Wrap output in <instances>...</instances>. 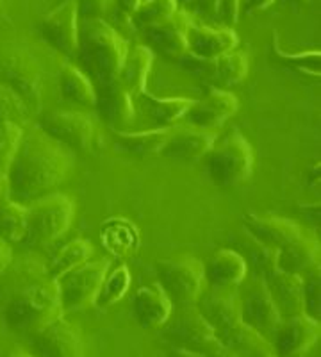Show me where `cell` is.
<instances>
[{
	"instance_id": "34",
	"label": "cell",
	"mask_w": 321,
	"mask_h": 357,
	"mask_svg": "<svg viewBox=\"0 0 321 357\" xmlns=\"http://www.w3.org/2000/svg\"><path fill=\"white\" fill-rule=\"evenodd\" d=\"M27 206L6 200L0 206V238L8 243H20L27 240Z\"/></svg>"
},
{
	"instance_id": "41",
	"label": "cell",
	"mask_w": 321,
	"mask_h": 357,
	"mask_svg": "<svg viewBox=\"0 0 321 357\" xmlns=\"http://www.w3.org/2000/svg\"><path fill=\"white\" fill-rule=\"evenodd\" d=\"M177 61L186 72L193 73L195 77L214 84V59H203V57H196L193 54L186 52Z\"/></svg>"
},
{
	"instance_id": "36",
	"label": "cell",
	"mask_w": 321,
	"mask_h": 357,
	"mask_svg": "<svg viewBox=\"0 0 321 357\" xmlns=\"http://www.w3.org/2000/svg\"><path fill=\"white\" fill-rule=\"evenodd\" d=\"M241 247H243V252H237L244 257L248 266H252L253 270H256L257 277L268 275L269 272H273V270L279 268V264H276L279 250H275V248H269L266 247V245L259 243V241L253 240L250 234L244 236V241L241 243Z\"/></svg>"
},
{
	"instance_id": "31",
	"label": "cell",
	"mask_w": 321,
	"mask_h": 357,
	"mask_svg": "<svg viewBox=\"0 0 321 357\" xmlns=\"http://www.w3.org/2000/svg\"><path fill=\"white\" fill-rule=\"evenodd\" d=\"M59 86L66 100L82 107H95L97 104V88L79 66L65 65L59 73Z\"/></svg>"
},
{
	"instance_id": "46",
	"label": "cell",
	"mask_w": 321,
	"mask_h": 357,
	"mask_svg": "<svg viewBox=\"0 0 321 357\" xmlns=\"http://www.w3.org/2000/svg\"><path fill=\"white\" fill-rule=\"evenodd\" d=\"M218 17L227 25L240 20V0H218Z\"/></svg>"
},
{
	"instance_id": "47",
	"label": "cell",
	"mask_w": 321,
	"mask_h": 357,
	"mask_svg": "<svg viewBox=\"0 0 321 357\" xmlns=\"http://www.w3.org/2000/svg\"><path fill=\"white\" fill-rule=\"evenodd\" d=\"M272 4H275V0H240V17L241 15H253L257 11H265Z\"/></svg>"
},
{
	"instance_id": "16",
	"label": "cell",
	"mask_w": 321,
	"mask_h": 357,
	"mask_svg": "<svg viewBox=\"0 0 321 357\" xmlns=\"http://www.w3.org/2000/svg\"><path fill=\"white\" fill-rule=\"evenodd\" d=\"M95 107L100 113V118L114 130H127L136 120L134 97L129 89L118 81L106 82L97 86V104Z\"/></svg>"
},
{
	"instance_id": "7",
	"label": "cell",
	"mask_w": 321,
	"mask_h": 357,
	"mask_svg": "<svg viewBox=\"0 0 321 357\" xmlns=\"http://www.w3.org/2000/svg\"><path fill=\"white\" fill-rule=\"evenodd\" d=\"M164 336L175 347L191 350L203 357H236L218 340L214 329L203 320L195 305L179 307L173 320H168Z\"/></svg>"
},
{
	"instance_id": "13",
	"label": "cell",
	"mask_w": 321,
	"mask_h": 357,
	"mask_svg": "<svg viewBox=\"0 0 321 357\" xmlns=\"http://www.w3.org/2000/svg\"><path fill=\"white\" fill-rule=\"evenodd\" d=\"M240 309L241 321L257 331L266 340L272 337V334L275 333V329L282 321L279 309H276L275 302H273L272 295L266 288L265 280L260 277H257L250 284L246 295L240 296Z\"/></svg>"
},
{
	"instance_id": "54",
	"label": "cell",
	"mask_w": 321,
	"mask_h": 357,
	"mask_svg": "<svg viewBox=\"0 0 321 357\" xmlns=\"http://www.w3.org/2000/svg\"><path fill=\"white\" fill-rule=\"evenodd\" d=\"M263 357H276V356H275V352H272V354H268V356H263Z\"/></svg>"
},
{
	"instance_id": "12",
	"label": "cell",
	"mask_w": 321,
	"mask_h": 357,
	"mask_svg": "<svg viewBox=\"0 0 321 357\" xmlns=\"http://www.w3.org/2000/svg\"><path fill=\"white\" fill-rule=\"evenodd\" d=\"M320 321L307 314L285 318L279 324L273 337V352L276 357H300L309 352L320 340Z\"/></svg>"
},
{
	"instance_id": "51",
	"label": "cell",
	"mask_w": 321,
	"mask_h": 357,
	"mask_svg": "<svg viewBox=\"0 0 321 357\" xmlns=\"http://www.w3.org/2000/svg\"><path fill=\"white\" fill-rule=\"evenodd\" d=\"M4 357H36V356L25 352V350H11V352L6 354Z\"/></svg>"
},
{
	"instance_id": "24",
	"label": "cell",
	"mask_w": 321,
	"mask_h": 357,
	"mask_svg": "<svg viewBox=\"0 0 321 357\" xmlns=\"http://www.w3.org/2000/svg\"><path fill=\"white\" fill-rule=\"evenodd\" d=\"M132 311L136 321L143 329H159L168 324L173 314V304L163 291V288L154 284L141 286L132 298Z\"/></svg>"
},
{
	"instance_id": "50",
	"label": "cell",
	"mask_w": 321,
	"mask_h": 357,
	"mask_svg": "<svg viewBox=\"0 0 321 357\" xmlns=\"http://www.w3.org/2000/svg\"><path fill=\"white\" fill-rule=\"evenodd\" d=\"M168 357H203V356H200V354L196 352H191V350L180 349V347H173V350L168 354Z\"/></svg>"
},
{
	"instance_id": "40",
	"label": "cell",
	"mask_w": 321,
	"mask_h": 357,
	"mask_svg": "<svg viewBox=\"0 0 321 357\" xmlns=\"http://www.w3.org/2000/svg\"><path fill=\"white\" fill-rule=\"evenodd\" d=\"M304 314L320 321V268L304 277Z\"/></svg>"
},
{
	"instance_id": "32",
	"label": "cell",
	"mask_w": 321,
	"mask_h": 357,
	"mask_svg": "<svg viewBox=\"0 0 321 357\" xmlns=\"http://www.w3.org/2000/svg\"><path fill=\"white\" fill-rule=\"evenodd\" d=\"M91 256H93V245L84 238H75L57 250V254L47 266V275L50 279H57L63 273L74 270L79 264L90 261Z\"/></svg>"
},
{
	"instance_id": "9",
	"label": "cell",
	"mask_w": 321,
	"mask_h": 357,
	"mask_svg": "<svg viewBox=\"0 0 321 357\" xmlns=\"http://www.w3.org/2000/svg\"><path fill=\"white\" fill-rule=\"evenodd\" d=\"M109 259L86 261L74 270L63 273L57 279V289L61 298L63 311H81L95 302L102 280L106 279L109 272Z\"/></svg>"
},
{
	"instance_id": "45",
	"label": "cell",
	"mask_w": 321,
	"mask_h": 357,
	"mask_svg": "<svg viewBox=\"0 0 321 357\" xmlns=\"http://www.w3.org/2000/svg\"><path fill=\"white\" fill-rule=\"evenodd\" d=\"M139 4H141V0H114V18L120 24H129Z\"/></svg>"
},
{
	"instance_id": "43",
	"label": "cell",
	"mask_w": 321,
	"mask_h": 357,
	"mask_svg": "<svg viewBox=\"0 0 321 357\" xmlns=\"http://www.w3.org/2000/svg\"><path fill=\"white\" fill-rule=\"evenodd\" d=\"M107 11V0H77L79 20H102Z\"/></svg>"
},
{
	"instance_id": "15",
	"label": "cell",
	"mask_w": 321,
	"mask_h": 357,
	"mask_svg": "<svg viewBox=\"0 0 321 357\" xmlns=\"http://www.w3.org/2000/svg\"><path fill=\"white\" fill-rule=\"evenodd\" d=\"M77 0H65L41 22V36L54 49L66 56H75L79 45Z\"/></svg>"
},
{
	"instance_id": "39",
	"label": "cell",
	"mask_w": 321,
	"mask_h": 357,
	"mask_svg": "<svg viewBox=\"0 0 321 357\" xmlns=\"http://www.w3.org/2000/svg\"><path fill=\"white\" fill-rule=\"evenodd\" d=\"M25 127L13 122H0V174H6L17 154Z\"/></svg>"
},
{
	"instance_id": "49",
	"label": "cell",
	"mask_w": 321,
	"mask_h": 357,
	"mask_svg": "<svg viewBox=\"0 0 321 357\" xmlns=\"http://www.w3.org/2000/svg\"><path fill=\"white\" fill-rule=\"evenodd\" d=\"M9 200V186H8V177L6 174H0V206Z\"/></svg>"
},
{
	"instance_id": "5",
	"label": "cell",
	"mask_w": 321,
	"mask_h": 357,
	"mask_svg": "<svg viewBox=\"0 0 321 357\" xmlns=\"http://www.w3.org/2000/svg\"><path fill=\"white\" fill-rule=\"evenodd\" d=\"M157 284L163 288L173 307L195 305L205 289L203 263L193 256H177L155 264Z\"/></svg>"
},
{
	"instance_id": "27",
	"label": "cell",
	"mask_w": 321,
	"mask_h": 357,
	"mask_svg": "<svg viewBox=\"0 0 321 357\" xmlns=\"http://www.w3.org/2000/svg\"><path fill=\"white\" fill-rule=\"evenodd\" d=\"M276 264L279 270L304 277L320 268V241L311 234L302 236L298 241L279 250Z\"/></svg>"
},
{
	"instance_id": "10",
	"label": "cell",
	"mask_w": 321,
	"mask_h": 357,
	"mask_svg": "<svg viewBox=\"0 0 321 357\" xmlns=\"http://www.w3.org/2000/svg\"><path fill=\"white\" fill-rule=\"evenodd\" d=\"M38 127L68 151L90 152L97 138L95 120L82 111H47L40 116Z\"/></svg>"
},
{
	"instance_id": "4",
	"label": "cell",
	"mask_w": 321,
	"mask_h": 357,
	"mask_svg": "<svg viewBox=\"0 0 321 357\" xmlns=\"http://www.w3.org/2000/svg\"><path fill=\"white\" fill-rule=\"evenodd\" d=\"M209 177L220 188H237L252 177L253 149L240 130H232L209 152Z\"/></svg>"
},
{
	"instance_id": "35",
	"label": "cell",
	"mask_w": 321,
	"mask_h": 357,
	"mask_svg": "<svg viewBox=\"0 0 321 357\" xmlns=\"http://www.w3.org/2000/svg\"><path fill=\"white\" fill-rule=\"evenodd\" d=\"M130 288V272L125 264H120L113 272H107L106 279L102 280L100 289L95 296L93 305L98 309H106L122 301Z\"/></svg>"
},
{
	"instance_id": "53",
	"label": "cell",
	"mask_w": 321,
	"mask_h": 357,
	"mask_svg": "<svg viewBox=\"0 0 321 357\" xmlns=\"http://www.w3.org/2000/svg\"><path fill=\"white\" fill-rule=\"evenodd\" d=\"M288 2H291V4H304L307 0H288Z\"/></svg>"
},
{
	"instance_id": "11",
	"label": "cell",
	"mask_w": 321,
	"mask_h": 357,
	"mask_svg": "<svg viewBox=\"0 0 321 357\" xmlns=\"http://www.w3.org/2000/svg\"><path fill=\"white\" fill-rule=\"evenodd\" d=\"M240 109V100L228 89L214 88L200 100L193 102V106L184 113V126L196 127L202 130H214L225 126Z\"/></svg>"
},
{
	"instance_id": "52",
	"label": "cell",
	"mask_w": 321,
	"mask_h": 357,
	"mask_svg": "<svg viewBox=\"0 0 321 357\" xmlns=\"http://www.w3.org/2000/svg\"><path fill=\"white\" fill-rule=\"evenodd\" d=\"M4 8H6L4 0H0V18L4 17Z\"/></svg>"
},
{
	"instance_id": "23",
	"label": "cell",
	"mask_w": 321,
	"mask_h": 357,
	"mask_svg": "<svg viewBox=\"0 0 321 357\" xmlns=\"http://www.w3.org/2000/svg\"><path fill=\"white\" fill-rule=\"evenodd\" d=\"M203 273L209 288L237 289L246 279L248 264L234 248H220L212 254L208 264H203Z\"/></svg>"
},
{
	"instance_id": "2",
	"label": "cell",
	"mask_w": 321,
	"mask_h": 357,
	"mask_svg": "<svg viewBox=\"0 0 321 357\" xmlns=\"http://www.w3.org/2000/svg\"><path fill=\"white\" fill-rule=\"evenodd\" d=\"M127 54L129 43L104 18L79 24L77 56L95 88L118 77Z\"/></svg>"
},
{
	"instance_id": "25",
	"label": "cell",
	"mask_w": 321,
	"mask_h": 357,
	"mask_svg": "<svg viewBox=\"0 0 321 357\" xmlns=\"http://www.w3.org/2000/svg\"><path fill=\"white\" fill-rule=\"evenodd\" d=\"M193 98L175 97L159 98L148 93L147 89L134 97L136 111L141 109L145 116L150 120V129H163V127H175L182 120L184 113L193 106Z\"/></svg>"
},
{
	"instance_id": "26",
	"label": "cell",
	"mask_w": 321,
	"mask_h": 357,
	"mask_svg": "<svg viewBox=\"0 0 321 357\" xmlns=\"http://www.w3.org/2000/svg\"><path fill=\"white\" fill-rule=\"evenodd\" d=\"M216 336L236 357H263L273 352L272 343L243 321L218 331Z\"/></svg>"
},
{
	"instance_id": "21",
	"label": "cell",
	"mask_w": 321,
	"mask_h": 357,
	"mask_svg": "<svg viewBox=\"0 0 321 357\" xmlns=\"http://www.w3.org/2000/svg\"><path fill=\"white\" fill-rule=\"evenodd\" d=\"M240 43L232 27H211V25L189 22L187 27V52L203 59H216L221 54L230 52Z\"/></svg>"
},
{
	"instance_id": "48",
	"label": "cell",
	"mask_w": 321,
	"mask_h": 357,
	"mask_svg": "<svg viewBox=\"0 0 321 357\" xmlns=\"http://www.w3.org/2000/svg\"><path fill=\"white\" fill-rule=\"evenodd\" d=\"M13 264V250L6 240L0 238V277L4 275Z\"/></svg>"
},
{
	"instance_id": "44",
	"label": "cell",
	"mask_w": 321,
	"mask_h": 357,
	"mask_svg": "<svg viewBox=\"0 0 321 357\" xmlns=\"http://www.w3.org/2000/svg\"><path fill=\"white\" fill-rule=\"evenodd\" d=\"M182 9L203 17H218V0H182Z\"/></svg>"
},
{
	"instance_id": "3",
	"label": "cell",
	"mask_w": 321,
	"mask_h": 357,
	"mask_svg": "<svg viewBox=\"0 0 321 357\" xmlns=\"http://www.w3.org/2000/svg\"><path fill=\"white\" fill-rule=\"evenodd\" d=\"M61 298L57 282L50 277L31 282L13 296L6 305L4 318L11 331L24 336H33L47 325L63 318Z\"/></svg>"
},
{
	"instance_id": "28",
	"label": "cell",
	"mask_w": 321,
	"mask_h": 357,
	"mask_svg": "<svg viewBox=\"0 0 321 357\" xmlns=\"http://www.w3.org/2000/svg\"><path fill=\"white\" fill-rule=\"evenodd\" d=\"M171 132V127L147 130H114V143L120 152L136 158L161 155L164 143Z\"/></svg>"
},
{
	"instance_id": "19",
	"label": "cell",
	"mask_w": 321,
	"mask_h": 357,
	"mask_svg": "<svg viewBox=\"0 0 321 357\" xmlns=\"http://www.w3.org/2000/svg\"><path fill=\"white\" fill-rule=\"evenodd\" d=\"M218 142V132L202 130L189 126H175L164 143L161 155L175 161H198L208 155L214 143Z\"/></svg>"
},
{
	"instance_id": "37",
	"label": "cell",
	"mask_w": 321,
	"mask_h": 357,
	"mask_svg": "<svg viewBox=\"0 0 321 357\" xmlns=\"http://www.w3.org/2000/svg\"><path fill=\"white\" fill-rule=\"evenodd\" d=\"M179 11V2L177 0H145L139 4L136 13L132 15L130 22L138 29H147L152 25H157L161 22L168 20Z\"/></svg>"
},
{
	"instance_id": "20",
	"label": "cell",
	"mask_w": 321,
	"mask_h": 357,
	"mask_svg": "<svg viewBox=\"0 0 321 357\" xmlns=\"http://www.w3.org/2000/svg\"><path fill=\"white\" fill-rule=\"evenodd\" d=\"M195 307L202 314L203 320L214 329V333L227 329L230 325L241 321L237 289L209 288V286H205V289L196 301Z\"/></svg>"
},
{
	"instance_id": "6",
	"label": "cell",
	"mask_w": 321,
	"mask_h": 357,
	"mask_svg": "<svg viewBox=\"0 0 321 357\" xmlns=\"http://www.w3.org/2000/svg\"><path fill=\"white\" fill-rule=\"evenodd\" d=\"M75 216V200L66 193H50L27 206V240L49 245L70 229Z\"/></svg>"
},
{
	"instance_id": "29",
	"label": "cell",
	"mask_w": 321,
	"mask_h": 357,
	"mask_svg": "<svg viewBox=\"0 0 321 357\" xmlns=\"http://www.w3.org/2000/svg\"><path fill=\"white\" fill-rule=\"evenodd\" d=\"M102 245L116 257H129L139 248V231L125 218H111L102 225Z\"/></svg>"
},
{
	"instance_id": "8",
	"label": "cell",
	"mask_w": 321,
	"mask_h": 357,
	"mask_svg": "<svg viewBox=\"0 0 321 357\" xmlns=\"http://www.w3.org/2000/svg\"><path fill=\"white\" fill-rule=\"evenodd\" d=\"M0 82L22 98L31 111L43 104V73L33 54L24 49L0 50Z\"/></svg>"
},
{
	"instance_id": "14",
	"label": "cell",
	"mask_w": 321,
	"mask_h": 357,
	"mask_svg": "<svg viewBox=\"0 0 321 357\" xmlns=\"http://www.w3.org/2000/svg\"><path fill=\"white\" fill-rule=\"evenodd\" d=\"M243 227L246 234L253 240L275 250H282L288 245L295 243L305 236V229L297 222L276 215H259V213H246L243 216Z\"/></svg>"
},
{
	"instance_id": "33",
	"label": "cell",
	"mask_w": 321,
	"mask_h": 357,
	"mask_svg": "<svg viewBox=\"0 0 321 357\" xmlns=\"http://www.w3.org/2000/svg\"><path fill=\"white\" fill-rule=\"evenodd\" d=\"M250 59L241 50H230L214 59V84L218 88L237 86L248 77Z\"/></svg>"
},
{
	"instance_id": "30",
	"label": "cell",
	"mask_w": 321,
	"mask_h": 357,
	"mask_svg": "<svg viewBox=\"0 0 321 357\" xmlns=\"http://www.w3.org/2000/svg\"><path fill=\"white\" fill-rule=\"evenodd\" d=\"M152 65H154V50L148 49L147 45H136L127 54L125 63L116 79L129 89L132 97H136L147 89V79L150 75Z\"/></svg>"
},
{
	"instance_id": "42",
	"label": "cell",
	"mask_w": 321,
	"mask_h": 357,
	"mask_svg": "<svg viewBox=\"0 0 321 357\" xmlns=\"http://www.w3.org/2000/svg\"><path fill=\"white\" fill-rule=\"evenodd\" d=\"M279 57H281L284 63H288V66L298 70V72L320 75V52H318V50L300 54L279 52Z\"/></svg>"
},
{
	"instance_id": "18",
	"label": "cell",
	"mask_w": 321,
	"mask_h": 357,
	"mask_svg": "<svg viewBox=\"0 0 321 357\" xmlns=\"http://www.w3.org/2000/svg\"><path fill=\"white\" fill-rule=\"evenodd\" d=\"M191 20V15L179 8V11L168 20L143 29V34L148 41L147 47L177 61L180 56L187 52V27Z\"/></svg>"
},
{
	"instance_id": "38",
	"label": "cell",
	"mask_w": 321,
	"mask_h": 357,
	"mask_svg": "<svg viewBox=\"0 0 321 357\" xmlns=\"http://www.w3.org/2000/svg\"><path fill=\"white\" fill-rule=\"evenodd\" d=\"M33 111L8 84L0 82V122H13L24 127Z\"/></svg>"
},
{
	"instance_id": "1",
	"label": "cell",
	"mask_w": 321,
	"mask_h": 357,
	"mask_svg": "<svg viewBox=\"0 0 321 357\" xmlns=\"http://www.w3.org/2000/svg\"><path fill=\"white\" fill-rule=\"evenodd\" d=\"M74 172V155L38 126L24 130L18 151L9 165V199L22 206L56 193Z\"/></svg>"
},
{
	"instance_id": "22",
	"label": "cell",
	"mask_w": 321,
	"mask_h": 357,
	"mask_svg": "<svg viewBox=\"0 0 321 357\" xmlns=\"http://www.w3.org/2000/svg\"><path fill=\"white\" fill-rule=\"evenodd\" d=\"M260 279L265 280L282 320L304 314V279L300 275L276 268Z\"/></svg>"
},
{
	"instance_id": "17",
	"label": "cell",
	"mask_w": 321,
	"mask_h": 357,
	"mask_svg": "<svg viewBox=\"0 0 321 357\" xmlns=\"http://www.w3.org/2000/svg\"><path fill=\"white\" fill-rule=\"evenodd\" d=\"M38 357H84V341L77 327L59 318L31 336Z\"/></svg>"
}]
</instances>
